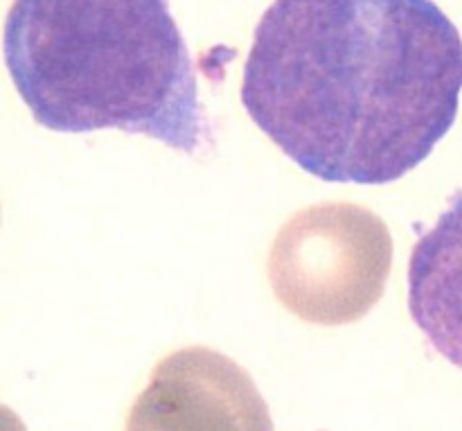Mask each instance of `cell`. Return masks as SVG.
I'll use <instances>...</instances> for the list:
<instances>
[{"instance_id":"cell-3","label":"cell","mask_w":462,"mask_h":431,"mask_svg":"<svg viewBox=\"0 0 462 431\" xmlns=\"http://www.w3.org/2000/svg\"><path fill=\"white\" fill-rule=\"evenodd\" d=\"M393 265L391 230L355 203H319L275 235L269 280L291 314L316 325L361 321L383 296Z\"/></svg>"},{"instance_id":"cell-4","label":"cell","mask_w":462,"mask_h":431,"mask_svg":"<svg viewBox=\"0 0 462 431\" xmlns=\"http://www.w3.org/2000/svg\"><path fill=\"white\" fill-rule=\"evenodd\" d=\"M125 431H273V420L248 370L192 346L158 361Z\"/></svg>"},{"instance_id":"cell-2","label":"cell","mask_w":462,"mask_h":431,"mask_svg":"<svg viewBox=\"0 0 462 431\" xmlns=\"http://www.w3.org/2000/svg\"><path fill=\"white\" fill-rule=\"evenodd\" d=\"M5 63L43 129H120L188 156L212 145L170 0H14Z\"/></svg>"},{"instance_id":"cell-1","label":"cell","mask_w":462,"mask_h":431,"mask_svg":"<svg viewBox=\"0 0 462 431\" xmlns=\"http://www.w3.org/2000/svg\"><path fill=\"white\" fill-rule=\"evenodd\" d=\"M460 90L462 36L433 0H273L242 104L307 174L386 185L449 134Z\"/></svg>"},{"instance_id":"cell-5","label":"cell","mask_w":462,"mask_h":431,"mask_svg":"<svg viewBox=\"0 0 462 431\" xmlns=\"http://www.w3.org/2000/svg\"><path fill=\"white\" fill-rule=\"evenodd\" d=\"M409 310L433 351L462 370V192L413 247Z\"/></svg>"}]
</instances>
